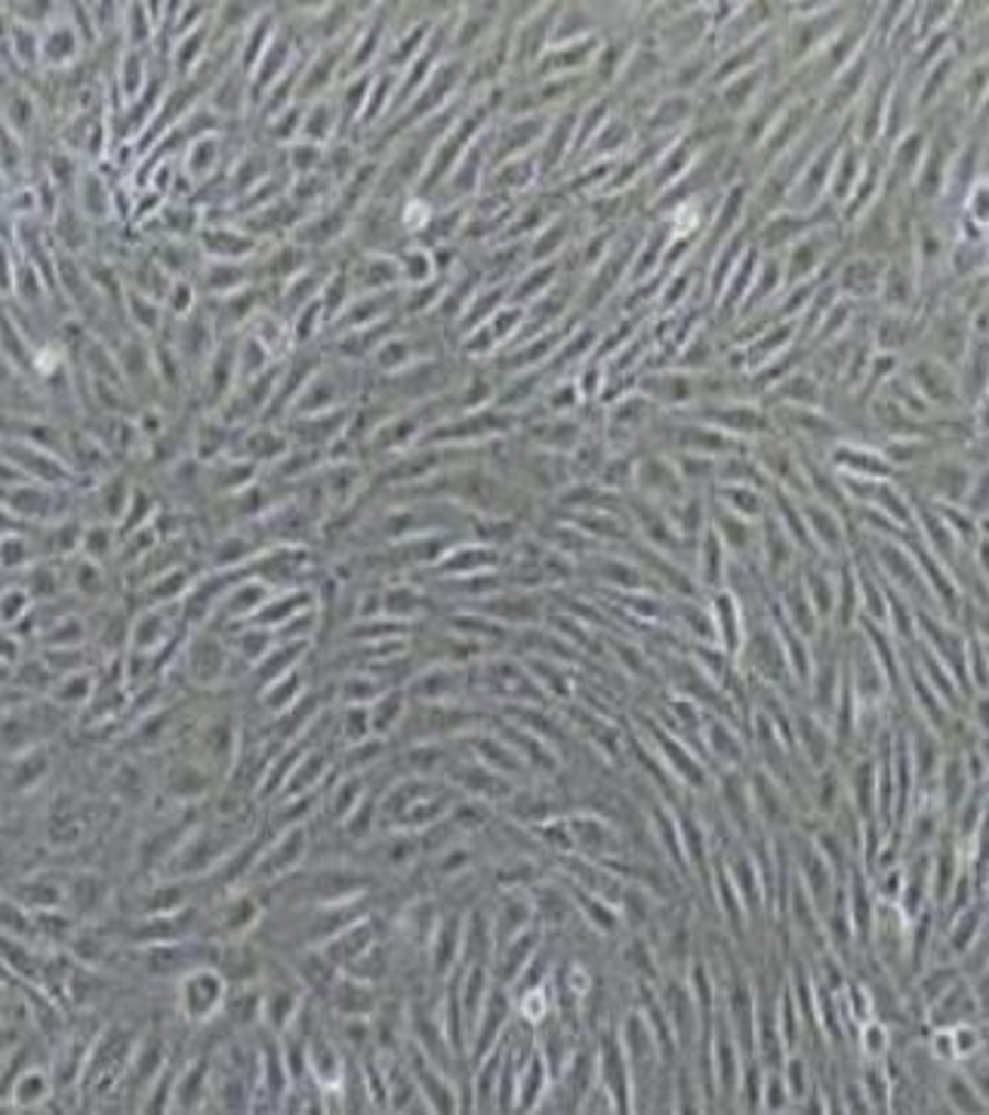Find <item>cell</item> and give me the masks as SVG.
Masks as SVG:
<instances>
[{
  "label": "cell",
  "mask_w": 989,
  "mask_h": 1115,
  "mask_svg": "<svg viewBox=\"0 0 989 1115\" xmlns=\"http://www.w3.org/2000/svg\"><path fill=\"white\" fill-rule=\"evenodd\" d=\"M746 783H749V799H753L758 829L768 835L792 833L796 829V811H792V795L786 792L784 785L758 765L753 770H746Z\"/></svg>",
  "instance_id": "6da1fadb"
},
{
  "label": "cell",
  "mask_w": 989,
  "mask_h": 1115,
  "mask_svg": "<svg viewBox=\"0 0 989 1115\" xmlns=\"http://www.w3.org/2000/svg\"><path fill=\"white\" fill-rule=\"evenodd\" d=\"M179 1007L191 1023L210 1021L229 1002V980L213 968H195L179 977Z\"/></svg>",
  "instance_id": "7a4b0ae2"
},
{
  "label": "cell",
  "mask_w": 989,
  "mask_h": 1115,
  "mask_svg": "<svg viewBox=\"0 0 989 1115\" xmlns=\"http://www.w3.org/2000/svg\"><path fill=\"white\" fill-rule=\"evenodd\" d=\"M596 1082L611 1094L616 1113H632V1075H629V1060L620 1033H604L598 1038L596 1051Z\"/></svg>",
  "instance_id": "3957f363"
},
{
  "label": "cell",
  "mask_w": 989,
  "mask_h": 1115,
  "mask_svg": "<svg viewBox=\"0 0 989 1115\" xmlns=\"http://www.w3.org/2000/svg\"><path fill=\"white\" fill-rule=\"evenodd\" d=\"M925 1023L931 1029H953L958 1023H984V995L974 990L965 977H958L934 1005L925 1007Z\"/></svg>",
  "instance_id": "277c9868"
},
{
  "label": "cell",
  "mask_w": 989,
  "mask_h": 1115,
  "mask_svg": "<svg viewBox=\"0 0 989 1115\" xmlns=\"http://www.w3.org/2000/svg\"><path fill=\"white\" fill-rule=\"evenodd\" d=\"M792 737H796V752L811 773L835 765L833 755L838 746H835L833 727H830V722H823L816 712H801V709L792 712Z\"/></svg>",
  "instance_id": "5b68a950"
},
{
  "label": "cell",
  "mask_w": 989,
  "mask_h": 1115,
  "mask_svg": "<svg viewBox=\"0 0 989 1115\" xmlns=\"http://www.w3.org/2000/svg\"><path fill=\"white\" fill-rule=\"evenodd\" d=\"M512 1026V992L493 983L490 992H487L485 1007L475 1021V1029H471V1051H475V1060H481L485 1053H490L509 1033Z\"/></svg>",
  "instance_id": "8992f818"
},
{
  "label": "cell",
  "mask_w": 989,
  "mask_h": 1115,
  "mask_svg": "<svg viewBox=\"0 0 989 1115\" xmlns=\"http://www.w3.org/2000/svg\"><path fill=\"white\" fill-rule=\"evenodd\" d=\"M309 850V833L305 826H287L275 841H268L266 850L259 854V860L253 866V879L256 881H281L290 876L302 857Z\"/></svg>",
  "instance_id": "52a82bcc"
},
{
  "label": "cell",
  "mask_w": 989,
  "mask_h": 1115,
  "mask_svg": "<svg viewBox=\"0 0 989 1115\" xmlns=\"http://www.w3.org/2000/svg\"><path fill=\"white\" fill-rule=\"evenodd\" d=\"M715 795H719V811L727 826H734L743 838H753L758 829L755 819L753 799H749V783H746V770H722L719 783H715Z\"/></svg>",
  "instance_id": "ba28073f"
},
{
  "label": "cell",
  "mask_w": 989,
  "mask_h": 1115,
  "mask_svg": "<svg viewBox=\"0 0 989 1115\" xmlns=\"http://www.w3.org/2000/svg\"><path fill=\"white\" fill-rule=\"evenodd\" d=\"M700 743L712 755L719 770H746L749 765V752H753L749 743L724 715H709L700 731Z\"/></svg>",
  "instance_id": "9c48e42d"
},
{
  "label": "cell",
  "mask_w": 989,
  "mask_h": 1115,
  "mask_svg": "<svg viewBox=\"0 0 989 1115\" xmlns=\"http://www.w3.org/2000/svg\"><path fill=\"white\" fill-rule=\"evenodd\" d=\"M719 860H722L724 872H727V879L734 884V891L740 894V903H743V910H746V918H749V922L758 918V915L765 912V891H762L758 866H755L749 848L743 845V848L724 850Z\"/></svg>",
  "instance_id": "30bf717a"
},
{
  "label": "cell",
  "mask_w": 989,
  "mask_h": 1115,
  "mask_svg": "<svg viewBox=\"0 0 989 1115\" xmlns=\"http://www.w3.org/2000/svg\"><path fill=\"white\" fill-rule=\"evenodd\" d=\"M801 519H804V527H808V534L814 539V549L820 558H833V561L845 558V551H848L845 524H842L835 509L811 500V503L801 505Z\"/></svg>",
  "instance_id": "8fae6325"
},
{
  "label": "cell",
  "mask_w": 989,
  "mask_h": 1115,
  "mask_svg": "<svg viewBox=\"0 0 989 1115\" xmlns=\"http://www.w3.org/2000/svg\"><path fill=\"white\" fill-rule=\"evenodd\" d=\"M709 616L715 628V642H722L727 657H737L743 638H746V620H743V601L731 589H715L709 598Z\"/></svg>",
  "instance_id": "7c38bea8"
},
{
  "label": "cell",
  "mask_w": 989,
  "mask_h": 1115,
  "mask_svg": "<svg viewBox=\"0 0 989 1115\" xmlns=\"http://www.w3.org/2000/svg\"><path fill=\"white\" fill-rule=\"evenodd\" d=\"M490 925H493V949H497V946H503V943L515 940V937H519V934H524V930H531V927L536 925L531 891L509 888V891L500 896V903H497V910H493Z\"/></svg>",
  "instance_id": "4fadbf2b"
},
{
  "label": "cell",
  "mask_w": 989,
  "mask_h": 1115,
  "mask_svg": "<svg viewBox=\"0 0 989 1115\" xmlns=\"http://www.w3.org/2000/svg\"><path fill=\"white\" fill-rule=\"evenodd\" d=\"M659 1005L666 1011V1021L673 1026V1036L678 1041V1051L691 1053L697 1038H700V1014L693 1005V995L688 983H669V990L663 992Z\"/></svg>",
  "instance_id": "5bb4252c"
},
{
  "label": "cell",
  "mask_w": 989,
  "mask_h": 1115,
  "mask_svg": "<svg viewBox=\"0 0 989 1115\" xmlns=\"http://www.w3.org/2000/svg\"><path fill=\"white\" fill-rule=\"evenodd\" d=\"M451 783L466 792L469 799H478V802H505L515 789L509 783V777L497 773V770L485 768L481 761L475 765H451V770L444 773Z\"/></svg>",
  "instance_id": "9a60e30c"
},
{
  "label": "cell",
  "mask_w": 989,
  "mask_h": 1115,
  "mask_svg": "<svg viewBox=\"0 0 989 1115\" xmlns=\"http://www.w3.org/2000/svg\"><path fill=\"white\" fill-rule=\"evenodd\" d=\"M463 930H466V918L447 912L438 918V925L429 937V961H432V974L447 977L454 974L456 961L463 959Z\"/></svg>",
  "instance_id": "2e32d148"
},
{
  "label": "cell",
  "mask_w": 989,
  "mask_h": 1115,
  "mask_svg": "<svg viewBox=\"0 0 989 1115\" xmlns=\"http://www.w3.org/2000/svg\"><path fill=\"white\" fill-rule=\"evenodd\" d=\"M567 833H570V850H577V857L598 860V863H604L611 857L613 845H616V835H613L611 826L604 819L589 817V814L567 817Z\"/></svg>",
  "instance_id": "e0dca14e"
},
{
  "label": "cell",
  "mask_w": 989,
  "mask_h": 1115,
  "mask_svg": "<svg viewBox=\"0 0 989 1115\" xmlns=\"http://www.w3.org/2000/svg\"><path fill=\"white\" fill-rule=\"evenodd\" d=\"M845 799L864 823H876V761H873V752L857 755L845 770Z\"/></svg>",
  "instance_id": "ac0fdd59"
},
{
  "label": "cell",
  "mask_w": 989,
  "mask_h": 1115,
  "mask_svg": "<svg viewBox=\"0 0 989 1115\" xmlns=\"http://www.w3.org/2000/svg\"><path fill=\"white\" fill-rule=\"evenodd\" d=\"M374 922L370 918H358L346 925L340 934H333L327 943H321L318 949L327 956L336 968H348L355 959H362L364 952L377 943V930H374Z\"/></svg>",
  "instance_id": "d6986e66"
},
{
  "label": "cell",
  "mask_w": 989,
  "mask_h": 1115,
  "mask_svg": "<svg viewBox=\"0 0 989 1115\" xmlns=\"http://www.w3.org/2000/svg\"><path fill=\"white\" fill-rule=\"evenodd\" d=\"M830 456H833V469L838 475H857V478H873V481H891L894 478V469L888 466L885 456L857 447V444H835Z\"/></svg>",
  "instance_id": "ffe728a7"
},
{
  "label": "cell",
  "mask_w": 989,
  "mask_h": 1115,
  "mask_svg": "<svg viewBox=\"0 0 989 1115\" xmlns=\"http://www.w3.org/2000/svg\"><path fill=\"white\" fill-rule=\"evenodd\" d=\"M549 1084H552L549 1063H546V1057L534 1048V1051L527 1053V1060H524V1067H521L519 1072V1097H515V1110H521V1113H536L543 1097H546V1091H549Z\"/></svg>",
  "instance_id": "44dd1931"
},
{
  "label": "cell",
  "mask_w": 989,
  "mask_h": 1115,
  "mask_svg": "<svg viewBox=\"0 0 989 1115\" xmlns=\"http://www.w3.org/2000/svg\"><path fill=\"white\" fill-rule=\"evenodd\" d=\"M330 1005L340 1017H374L377 1011V992L370 990L367 980H358V977L346 974L343 980L333 983V992H330Z\"/></svg>",
  "instance_id": "7402d4cb"
},
{
  "label": "cell",
  "mask_w": 989,
  "mask_h": 1115,
  "mask_svg": "<svg viewBox=\"0 0 989 1115\" xmlns=\"http://www.w3.org/2000/svg\"><path fill=\"white\" fill-rule=\"evenodd\" d=\"M709 524L715 527V534H719V539L724 543L727 555H734L731 561L749 558L755 551V546H758V534H755L753 521L737 519V515L724 512L722 505H715V512H712V521H709Z\"/></svg>",
  "instance_id": "603a6c76"
},
{
  "label": "cell",
  "mask_w": 989,
  "mask_h": 1115,
  "mask_svg": "<svg viewBox=\"0 0 989 1115\" xmlns=\"http://www.w3.org/2000/svg\"><path fill=\"white\" fill-rule=\"evenodd\" d=\"M469 746H471V752H475V761H481L485 768L490 770H497V773H503V777H509V780H515L519 773H524V761H521V755L505 743L503 737H485V734H469Z\"/></svg>",
  "instance_id": "cb8c5ba5"
},
{
  "label": "cell",
  "mask_w": 989,
  "mask_h": 1115,
  "mask_svg": "<svg viewBox=\"0 0 989 1115\" xmlns=\"http://www.w3.org/2000/svg\"><path fill=\"white\" fill-rule=\"evenodd\" d=\"M487 669L493 672L490 678H485V681H490V684H487L490 693H497V696H503V700H543V693H540V688L534 684V678L527 676L524 669H519V666H512V662L505 660H493L487 662Z\"/></svg>",
  "instance_id": "d4e9b609"
},
{
  "label": "cell",
  "mask_w": 989,
  "mask_h": 1115,
  "mask_svg": "<svg viewBox=\"0 0 989 1115\" xmlns=\"http://www.w3.org/2000/svg\"><path fill=\"white\" fill-rule=\"evenodd\" d=\"M459 672L456 669H447V666H432L425 669L423 676L413 678V684L408 688V696L413 700H423V703H454L456 693H459Z\"/></svg>",
  "instance_id": "484cf974"
},
{
  "label": "cell",
  "mask_w": 989,
  "mask_h": 1115,
  "mask_svg": "<svg viewBox=\"0 0 989 1115\" xmlns=\"http://www.w3.org/2000/svg\"><path fill=\"white\" fill-rule=\"evenodd\" d=\"M941 1094L943 1103L949 1113H965V1115H984L987 1113V1097L977 1091L971 1084V1079L962 1072V1069H949L946 1075L941 1079Z\"/></svg>",
  "instance_id": "4316f807"
},
{
  "label": "cell",
  "mask_w": 989,
  "mask_h": 1115,
  "mask_svg": "<svg viewBox=\"0 0 989 1115\" xmlns=\"http://www.w3.org/2000/svg\"><path fill=\"white\" fill-rule=\"evenodd\" d=\"M697 577L707 589H724V580H727V549L724 543L715 534V527L709 524L703 531V539H700V549H697Z\"/></svg>",
  "instance_id": "83f0119b"
},
{
  "label": "cell",
  "mask_w": 989,
  "mask_h": 1115,
  "mask_svg": "<svg viewBox=\"0 0 989 1115\" xmlns=\"http://www.w3.org/2000/svg\"><path fill=\"white\" fill-rule=\"evenodd\" d=\"M762 539V546H765V567H768V573L770 577H786L789 570H792V565H796V555H799V549H796V543L786 536V531L780 527V521L777 519H768L765 521V534L758 536Z\"/></svg>",
  "instance_id": "f1b7e54d"
},
{
  "label": "cell",
  "mask_w": 989,
  "mask_h": 1115,
  "mask_svg": "<svg viewBox=\"0 0 989 1115\" xmlns=\"http://www.w3.org/2000/svg\"><path fill=\"white\" fill-rule=\"evenodd\" d=\"M715 497L722 500L724 512L737 515L743 521L768 519V500L758 488H743V484H719Z\"/></svg>",
  "instance_id": "f546056e"
},
{
  "label": "cell",
  "mask_w": 989,
  "mask_h": 1115,
  "mask_svg": "<svg viewBox=\"0 0 989 1115\" xmlns=\"http://www.w3.org/2000/svg\"><path fill=\"white\" fill-rule=\"evenodd\" d=\"M842 802H845V777L835 770V765L816 770L814 783H811V804H814L811 811H814V817L830 819Z\"/></svg>",
  "instance_id": "4dcf8cb0"
},
{
  "label": "cell",
  "mask_w": 989,
  "mask_h": 1115,
  "mask_svg": "<svg viewBox=\"0 0 989 1115\" xmlns=\"http://www.w3.org/2000/svg\"><path fill=\"white\" fill-rule=\"evenodd\" d=\"M408 691H382L370 703V731H374V737H389L392 734L395 727L398 724L404 722V715H408Z\"/></svg>",
  "instance_id": "1f68e13d"
},
{
  "label": "cell",
  "mask_w": 989,
  "mask_h": 1115,
  "mask_svg": "<svg viewBox=\"0 0 989 1115\" xmlns=\"http://www.w3.org/2000/svg\"><path fill=\"white\" fill-rule=\"evenodd\" d=\"M531 900H534V918L536 922H546L549 927H558L562 922L570 918L574 912V900L567 891L555 888V884H540L531 891Z\"/></svg>",
  "instance_id": "d6a6232c"
},
{
  "label": "cell",
  "mask_w": 989,
  "mask_h": 1115,
  "mask_svg": "<svg viewBox=\"0 0 989 1115\" xmlns=\"http://www.w3.org/2000/svg\"><path fill=\"white\" fill-rule=\"evenodd\" d=\"M364 799H367V785L362 783V777H358V773H348V777H343V780H336V785L330 789V795H327L330 817L343 826V823H346V819L355 814V807H358Z\"/></svg>",
  "instance_id": "836d02e7"
},
{
  "label": "cell",
  "mask_w": 989,
  "mask_h": 1115,
  "mask_svg": "<svg viewBox=\"0 0 989 1115\" xmlns=\"http://www.w3.org/2000/svg\"><path fill=\"white\" fill-rule=\"evenodd\" d=\"M207 1082H210V1075H207V1063H191L182 1075H176V1084H174V1110H201V1103H204V1088Z\"/></svg>",
  "instance_id": "e575fe53"
},
{
  "label": "cell",
  "mask_w": 989,
  "mask_h": 1115,
  "mask_svg": "<svg viewBox=\"0 0 989 1115\" xmlns=\"http://www.w3.org/2000/svg\"><path fill=\"white\" fill-rule=\"evenodd\" d=\"M857 1079L864 1084L873 1113H891V1075H888L885 1063L881 1060H864V1069H860Z\"/></svg>",
  "instance_id": "d590c367"
},
{
  "label": "cell",
  "mask_w": 989,
  "mask_h": 1115,
  "mask_svg": "<svg viewBox=\"0 0 989 1115\" xmlns=\"http://www.w3.org/2000/svg\"><path fill=\"white\" fill-rule=\"evenodd\" d=\"M189 669L191 676L198 678L201 684H213V681L225 672V650H222L213 638L198 642V647L191 650L189 657Z\"/></svg>",
  "instance_id": "8d00e7d4"
},
{
  "label": "cell",
  "mask_w": 989,
  "mask_h": 1115,
  "mask_svg": "<svg viewBox=\"0 0 989 1115\" xmlns=\"http://www.w3.org/2000/svg\"><path fill=\"white\" fill-rule=\"evenodd\" d=\"M500 561V551L487 549V546H469V549H456L451 555H444V561H438L441 570H451V573H481L487 567H493Z\"/></svg>",
  "instance_id": "74e56055"
},
{
  "label": "cell",
  "mask_w": 989,
  "mask_h": 1115,
  "mask_svg": "<svg viewBox=\"0 0 989 1115\" xmlns=\"http://www.w3.org/2000/svg\"><path fill=\"white\" fill-rule=\"evenodd\" d=\"M49 1079L44 1069H25L22 1075H16V1082L10 1088V1106H34V1103H44L49 1097Z\"/></svg>",
  "instance_id": "f35d334b"
},
{
  "label": "cell",
  "mask_w": 989,
  "mask_h": 1115,
  "mask_svg": "<svg viewBox=\"0 0 989 1115\" xmlns=\"http://www.w3.org/2000/svg\"><path fill=\"white\" fill-rule=\"evenodd\" d=\"M780 1075H784L786 1088H789V1097H792V1106L811 1094L814 1088V1075H811V1063L808 1057L801 1051H789L786 1053L784 1067H780Z\"/></svg>",
  "instance_id": "ab89813d"
},
{
  "label": "cell",
  "mask_w": 989,
  "mask_h": 1115,
  "mask_svg": "<svg viewBox=\"0 0 989 1115\" xmlns=\"http://www.w3.org/2000/svg\"><path fill=\"white\" fill-rule=\"evenodd\" d=\"M879 266H876V259H851L848 266H845V271H842V278H838V283H842V290L845 293H854V297H864V293H876V287H879Z\"/></svg>",
  "instance_id": "60d3db41"
},
{
  "label": "cell",
  "mask_w": 989,
  "mask_h": 1115,
  "mask_svg": "<svg viewBox=\"0 0 989 1115\" xmlns=\"http://www.w3.org/2000/svg\"><path fill=\"white\" fill-rule=\"evenodd\" d=\"M823 256H826V235H811L799 241L792 256H789V281H799L804 275H811Z\"/></svg>",
  "instance_id": "b9f144b4"
},
{
  "label": "cell",
  "mask_w": 989,
  "mask_h": 1115,
  "mask_svg": "<svg viewBox=\"0 0 989 1115\" xmlns=\"http://www.w3.org/2000/svg\"><path fill=\"white\" fill-rule=\"evenodd\" d=\"M854 1038H860V1057L864 1060H881L885 1053L891 1051V1026H885L876 1017L866 1021Z\"/></svg>",
  "instance_id": "7bdbcfd3"
},
{
  "label": "cell",
  "mask_w": 989,
  "mask_h": 1115,
  "mask_svg": "<svg viewBox=\"0 0 989 1115\" xmlns=\"http://www.w3.org/2000/svg\"><path fill=\"white\" fill-rule=\"evenodd\" d=\"M780 394H784V401H789L792 408L816 410V404H820V382L811 377H804V373H796V377H789L784 386H780Z\"/></svg>",
  "instance_id": "ee69618b"
},
{
  "label": "cell",
  "mask_w": 989,
  "mask_h": 1115,
  "mask_svg": "<svg viewBox=\"0 0 989 1115\" xmlns=\"http://www.w3.org/2000/svg\"><path fill=\"white\" fill-rule=\"evenodd\" d=\"M792 1097L786 1088L780 1069H765V1084H762V1113H789Z\"/></svg>",
  "instance_id": "f6af8a7d"
},
{
  "label": "cell",
  "mask_w": 989,
  "mask_h": 1115,
  "mask_svg": "<svg viewBox=\"0 0 989 1115\" xmlns=\"http://www.w3.org/2000/svg\"><path fill=\"white\" fill-rule=\"evenodd\" d=\"M299 693H302V678H297V672H287L284 678L268 684L266 703L275 712H290L293 706H299Z\"/></svg>",
  "instance_id": "bcb514c9"
},
{
  "label": "cell",
  "mask_w": 989,
  "mask_h": 1115,
  "mask_svg": "<svg viewBox=\"0 0 989 1115\" xmlns=\"http://www.w3.org/2000/svg\"><path fill=\"white\" fill-rule=\"evenodd\" d=\"M256 918H259V906H256V900L253 896H241V900H235V903H225V910H222V927H229L232 934H241V930H247V927L256 925Z\"/></svg>",
  "instance_id": "7dc6e473"
},
{
  "label": "cell",
  "mask_w": 989,
  "mask_h": 1115,
  "mask_svg": "<svg viewBox=\"0 0 989 1115\" xmlns=\"http://www.w3.org/2000/svg\"><path fill=\"white\" fill-rule=\"evenodd\" d=\"M13 900L22 903L25 910H29V906H32V910H56L59 900H63V891L47 884V881H32V884L22 888V896H13Z\"/></svg>",
  "instance_id": "c3c4849f"
},
{
  "label": "cell",
  "mask_w": 989,
  "mask_h": 1115,
  "mask_svg": "<svg viewBox=\"0 0 989 1115\" xmlns=\"http://www.w3.org/2000/svg\"><path fill=\"white\" fill-rule=\"evenodd\" d=\"M949 1036H953L956 1063L965 1060V1057H971V1053L984 1051V1029H980V1023H958V1026L949 1029Z\"/></svg>",
  "instance_id": "681fc988"
},
{
  "label": "cell",
  "mask_w": 989,
  "mask_h": 1115,
  "mask_svg": "<svg viewBox=\"0 0 989 1115\" xmlns=\"http://www.w3.org/2000/svg\"><path fill=\"white\" fill-rule=\"evenodd\" d=\"M174 777H179V783L170 780V792H174L176 799H198V795H204L207 777L201 768H195V765H179V768L174 770Z\"/></svg>",
  "instance_id": "f907efd6"
},
{
  "label": "cell",
  "mask_w": 989,
  "mask_h": 1115,
  "mask_svg": "<svg viewBox=\"0 0 989 1115\" xmlns=\"http://www.w3.org/2000/svg\"><path fill=\"white\" fill-rule=\"evenodd\" d=\"M842 1113H873L869 1097H866L864 1084H860L857 1075L842 1082Z\"/></svg>",
  "instance_id": "816d5d0a"
},
{
  "label": "cell",
  "mask_w": 989,
  "mask_h": 1115,
  "mask_svg": "<svg viewBox=\"0 0 989 1115\" xmlns=\"http://www.w3.org/2000/svg\"><path fill=\"white\" fill-rule=\"evenodd\" d=\"M857 160H860V155H857V148L854 145H848V148H842V155H838V182H835V198H848L851 191V176L857 174Z\"/></svg>",
  "instance_id": "f5cc1de1"
},
{
  "label": "cell",
  "mask_w": 989,
  "mask_h": 1115,
  "mask_svg": "<svg viewBox=\"0 0 989 1115\" xmlns=\"http://www.w3.org/2000/svg\"><path fill=\"white\" fill-rule=\"evenodd\" d=\"M68 681H71V684H68V693H56V700H59L63 706H75L78 700H87L90 691H93V678L90 676H71Z\"/></svg>",
  "instance_id": "db71d44e"
},
{
  "label": "cell",
  "mask_w": 989,
  "mask_h": 1115,
  "mask_svg": "<svg viewBox=\"0 0 989 1115\" xmlns=\"http://www.w3.org/2000/svg\"><path fill=\"white\" fill-rule=\"evenodd\" d=\"M953 71V59H943V63H934V71H931V80L925 83V93L919 99V105H927L934 96H937V87H943L946 75Z\"/></svg>",
  "instance_id": "11a10c76"
}]
</instances>
